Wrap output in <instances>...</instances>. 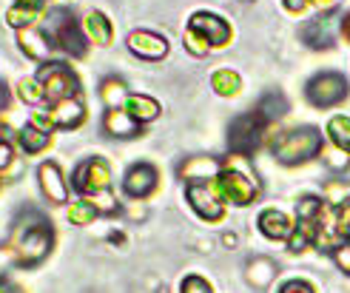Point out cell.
I'll return each instance as SVG.
<instances>
[{"label":"cell","mask_w":350,"mask_h":293,"mask_svg":"<svg viewBox=\"0 0 350 293\" xmlns=\"http://www.w3.org/2000/svg\"><path fill=\"white\" fill-rule=\"evenodd\" d=\"M6 245L14 251L17 268H38L49 260V253L55 251V225L49 222V217H43L40 211H21L17 219L12 222V231Z\"/></svg>","instance_id":"obj_1"},{"label":"cell","mask_w":350,"mask_h":293,"mask_svg":"<svg viewBox=\"0 0 350 293\" xmlns=\"http://www.w3.org/2000/svg\"><path fill=\"white\" fill-rule=\"evenodd\" d=\"M217 188L225 202L237 205V208H245V205H254L259 199V177L251 165V157L245 154H231L228 160L222 163V171L217 177Z\"/></svg>","instance_id":"obj_2"},{"label":"cell","mask_w":350,"mask_h":293,"mask_svg":"<svg viewBox=\"0 0 350 293\" xmlns=\"http://www.w3.org/2000/svg\"><path fill=\"white\" fill-rule=\"evenodd\" d=\"M322 151H325L322 131L313 126L288 128L271 143V154L276 157V163H282V165H302L313 157H319Z\"/></svg>","instance_id":"obj_3"},{"label":"cell","mask_w":350,"mask_h":293,"mask_svg":"<svg viewBox=\"0 0 350 293\" xmlns=\"http://www.w3.org/2000/svg\"><path fill=\"white\" fill-rule=\"evenodd\" d=\"M43 20H46V34L55 40V46L63 51V55L77 57V60L85 57V51H89V38H85L83 26L75 20V14L66 6L49 9Z\"/></svg>","instance_id":"obj_4"},{"label":"cell","mask_w":350,"mask_h":293,"mask_svg":"<svg viewBox=\"0 0 350 293\" xmlns=\"http://www.w3.org/2000/svg\"><path fill=\"white\" fill-rule=\"evenodd\" d=\"M40 80L43 92H46V102H57L66 97H77L80 94V77L68 63L63 60H49L40 66V72L34 74Z\"/></svg>","instance_id":"obj_5"},{"label":"cell","mask_w":350,"mask_h":293,"mask_svg":"<svg viewBox=\"0 0 350 293\" xmlns=\"http://www.w3.org/2000/svg\"><path fill=\"white\" fill-rule=\"evenodd\" d=\"M347 94H350V83L339 72H319L305 85V97L313 109H334L347 100Z\"/></svg>","instance_id":"obj_6"},{"label":"cell","mask_w":350,"mask_h":293,"mask_svg":"<svg viewBox=\"0 0 350 293\" xmlns=\"http://www.w3.org/2000/svg\"><path fill=\"white\" fill-rule=\"evenodd\" d=\"M72 185L83 197H94L100 191H109L114 185L109 160L106 157H85L83 163H77V168L72 171Z\"/></svg>","instance_id":"obj_7"},{"label":"cell","mask_w":350,"mask_h":293,"mask_svg":"<svg viewBox=\"0 0 350 293\" xmlns=\"http://www.w3.org/2000/svg\"><path fill=\"white\" fill-rule=\"evenodd\" d=\"M265 126L268 123L256 111H245V114L234 117L231 126H228V148H231V154H245V157H251V154L262 145Z\"/></svg>","instance_id":"obj_8"},{"label":"cell","mask_w":350,"mask_h":293,"mask_svg":"<svg viewBox=\"0 0 350 293\" xmlns=\"http://www.w3.org/2000/svg\"><path fill=\"white\" fill-rule=\"evenodd\" d=\"M185 199L191 205V211L205 222H219L225 217V199H222L219 188H217V180L214 182L185 185Z\"/></svg>","instance_id":"obj_9"},{"label":"cell","mask_w":350,"mask_h":293,"mask_svg":"<svg viewBox=\"0 0 350 293\" xmlns=\"http://www.w3.org/2000/svg\"><path fill=\"white\" fill-rule=\"evenodd\" d=\"M342 20H345V17L339 12L313 14L310 20H305V26L299 29V38L310 48H330V46L336 43V34L342 29Z\"/></svg>","instance_id":"obj_10"},{"label":"cell","mask_w":350,"mask_h":293,"mask_svg":"<svg viewBox=\"0 0 350 293\" xmlns=\"http://www.w3.org/2000/svg\"><path fill=\"white\" fill-rule=\"evenodd\" d=\"M188 29L200 31L211 48H225L234 38L231 23L225 20V17L214 14V12H194L191 14V20H188Z\"/></svg>","instance_id":"obj_11"},{"label":"cell","mask_w":350,"mask_h":293,"mask_svg":"<svg viewBox=\"0 0 350 293\" xmlns=\"http://www.w3.org/2000/svg\"><path fill=\"white\" fill-rule=\"evenodd\" d=\"M126 46L129 51L137 57V60H148V63H157L168 55V38L160 31H151V29H134L129 38H126Z\"/></svg>","instance_id":"obj_12"},{"label":"cell","mask_w":350,"mask_h":293,"mask_svg":"<svg viewBox=\"0 0 350 293\" xmlns=\"http://www.w3.org/2000/svg\"><path fill=\"white\" fill-rule=\"evenodd\" d=\"M157 185H160V174L151 163H134L126 174H122V194L131 199H148Z\"/></svg>","instance_id":"obj_13"},{"label":"cell","mask_w":350,"mask_h":293,"mask_svg":"<svg viewBox=\"0 0 350 293\" xmlns=\"http://www.w3.org/2000/svg\"><path fill=\"white\" fill-rule=\"evenodd\" d=\"M38 185L49 205H68V180L55 160H46L38 165Z\"/></svg>","instance_id":"obj_14"},{"label":"cell","mask_w":350,"mask_h":293,"mask_svg":"<svg viewBox=\"0 0 350 293\" xmlns=\"http://www.w3.org/2000/svg\"><path fill=\"white\" fill-rule=\"evenodd\" d=\"M49 120H51V128L55 131H72V128H80L85 123V102L83 97H66V100H57V102H49L46 109Z\"/></svg>","instance_id":"obj_15"},{"label":"cell","mask_w":350,"mask_h":293,"mask_svg":"<svg viewBox=\"0 0 350 293\" xmlns=\"http://www.w3.org/2000/svg\"><path fill=\"white\" fill-rule=\"evenodd\" d=\"M345 242V234L339 225V205H325L319 219H317V234H313V245L319 251L334 253Z\"/></svg>","instance_id":"obj_16"},{"label":"cell","mask_w":350,"mask_h":293,"mask_svg":"<svg viewBox=\"0 0 350 293\" xmlns=\"http://www.w3.org/2000/svg\"><path fill=\"white\" fill-rule=\"evenodd\" d=\"M222 171V163L217 157H205V154H197V157H185L177 168V177L185 185H197V182H214Z\"/></svg>","instance_id":"obj_17"},{"label":"cell","mask_w":350,"mask_h":293,"mask_svg":"<svg viewBox=\"0 0 350 293\" xmlns=\"http://www.w3.org/2000/svg\"><path fill=\"white\" fill-rule=\"evenodd\" d=\"M17 48H21L23 55H26V57H31V60H38V63H49L57 46H55V40H51L43 29L31 26V29L17 31Z\"/></svg>","instance_id":"obj_18"},{"label":"cell","mask_w":350,"mask_h":293,"mask_svg":"<svg viewBox=\"0 0 350 293\" xmlns=\"http://www.w3.org/2000/svg\"><path fill=\"white\" fill-rule=\"evenodd\" d=\"M103 131L114 137V140H134V137L143 134V126L126 109H106V114H103Z\"/></svg>","instance_id":"obj_19"},{"label":"cell","mask_w":350,"mask_h":293,"mask_svg":"<svg viewBox=\"0 0 350 293\" xmlns=\"http://www.w3.org/2000/svg\"><path fill=\"white\" fill-rule=\"evenodd\" d=\"M83 31H85V38H89V43H94V46L106 48L114 43V23L109 20V14H103L97 9H92L83 17Z\"/></svg>","instance_id":"obj_20"},{"label":"cell","mask_w":350,"mask_h":293,"mask_svg":"<svg viewBox=\"0 0 350 293\" xmlns=\"http://www.w3.org/2000/svg\"><path fill=\"white\" fill-rule=\"evenodd\" d=\"M256 225L262 231V236H268V239H288L291 231H293V222L285 211H276V208H265L259 214L256 219Z\"/></svg>","instance_id":"obj_21"},{"label":"cell","mask_w":350,"mask_h":293,"mask_svg":"<svg viewBox=\"0 0 350 293\" xmlns=\"http://www.w3.org/2000/svg\"><path fill=\"white\" fill-rule=\"evenodd\" d=\"M122 109H126L139 126H148L163 114L160 100H154L151 94H129V100H126V106Z\"/></svg>","instance_id":"obj_22"},{"label":"cell","mask_w":350,"mask_h":293,"mask_svg":"<svg viewBox=\"0 0 350 293\" xmlns=\"http://www.w3.org/2000/svg\"><path fill=\"white\" fill-rule=\"evenodd\" d=\"M276 270L279 268L273 260H268V256H254V260H248V265H245V282L256 290H265L276 279Z\"/></svg>","instance_id":"obj_23"},{"label":"cell","mask_w":350,"mask_h":293,"mask_svg":"<svg viewBox=\"0 0 350 293\" xmlns=\"http://www.w3.org/2000/svg\"><path fill=\"white\" fill-rule=\"evenodd\" d=\"M14 143L23 154H40V151H46L51 145V131L34 126V123H26L21 131H17Z\"/></svg>","instance_id":"obj_24"},{"label":"cell","mask_w":350,"mask_h":293,"mask_svg":"<svg viewBox=\"0 0 350 293\" xmlns=\"http://www.w3.org/2000/svg\"><path fill=\"white\" fill-rule=\"evenodd\" d=\"M43 17H46V12H43V9L14 3V6H9V9H6L3 20H6V26H12L14 31H23V29L38 26V20H43Z\"/></svg>","instance_id":"obj_25"},{"label":"cell","mask_w":350,"mask_h":293,"mask_svg":"<svg viewBox=\"0 0 350 293\" xmlns=\"http://www.w3.org/2000/svg\"><path fill=\"white\" fill-rule=\"evenodd\" d=\"M129 85L122 77H106L100 83V100H103V106L106 109H122L126 106V100H129Z\"/></svg>","instance_id":"obj_26"},{"label":"cell","mask_w":350,"mask_h":293,"mask_svg":"<svg viewBox=\"0 0 350 293\" xmlns=\"http://www.w3.org/2000/svg\"><path fill=\"white\" fill-rule=\"evenodd\" d=\"M256 114L265 120V123H276V120H282L288 114V100L282 92H268L262 94L259 106H256Z\"/></svg>","instance_id":"obj_27"},{"label":"cell","mask_w":350,"mask_h":293,"mask_svg":"<svg viewBox=\"0 0 350 293\" xmlns=\"http://www.w3.org/2000/svg\"><path fill=\"white\" fill-rule=\"evenodd\" d=\"M211 89L219 97H234L242 89V77L234 72V68H219V72L211 74Z\"/></svg>","instance_id":"obj_28"},{"label":"cell","mask_w":350,"mask_h":293,"mask_svg":"<svg viewBox=\"0 0 350 293\" xmlns=\"http://www.w3.org/2000/svg\"><path fill=\"white\" fill-rule=\"evenodd\" d=\"M97 217H100V214L94 211V205L85 199V197L77 199V202H68V208H66V219L72 222L75 228H89Z\"/></svg>","instance_id":"obj_29"},{"label":"cell","mask_w":350,"mask_h":293,"mask_svg":"<svg viewBox=\"0 0 350 293\" xmlns=\"http://www.w3.org/2000/svg\"><path fill=\"white\" fill-rule=\"evenodd\" d=\"M313 234H317V222H299V219H296L291 236L285 239L288 251H291V253H302V251L313 242Z\"/></svg>","instance_id":"obj_30"},{"label":"cell","mask_w":350,"mask_h":293,"mask_svg":"<svg viewBox=\"0 0 350 293\" xmlns=\"http://www.w3.org/2000/svg\"><path fill=\"white\" fill-rule=\"evenodd\" d=\"M327 137H330V143H334L339 151L350 154V117H345V114L330 117V123H327Z\"/></svg>","instance_id":"obj_31"},{"label":"cell","mask_w":350,"mask_h":293,"mask_svg":"<svg viewBox=\"0 0 350 293\" xmlns=\"http://www.w3.org/2000/svg\"><path fill=\"white\" fill-rule=\"evenodd\" d=\"M17 97H21L23 106H43L46 102V92L38 77H23L21 83H17Z\"/></svg>","instance_id":"obj_32"},{"label":"cell","mask_w":350,"mask_h":293,"mask_svg":"<svg viewBox=\"0 0 350 293\" xmlns=\"http://www.w3.org/2000/svg\"><path fill=\"white\" fill-rule=\"evenodd\" d=\"M322 208H325V199L308 194V197H302L299 202H296V219L299 222H317Z\"/></svg>","instance_id":"obj_33"},{"label":"cell","mask_w":350,"mask_h":293,"mask_svg":"<svg viewBox=\"0 0 350 293\" xmlns=\"http://www.w3.org/2000/svg\"><path fill=\"white\" fill-rule=\"evenodd\" d=\"M85 199H89V202L94 205V211H97L100 217H117V214L122 211L111 188H109V191H100V194H94V197H85Z\"/></svg>","instance_id":"obj_34"},{"label":"cell","mask_w":350,"mask_h":293,"mask_svg":"<svg viewBox=\"0 0 350 293\" xmlns=\"http://www.w3.org/2000/svg\"><path fill=\"white\" fill-rule=\"evenodd\" d=\"M183 46H185L188 55H194V57H205L208 51H211L208 40L202 38L200 31H194V29H185V34H183Z\"/></svg>","instance_id":"obj_35"},{"label":"cell","mask_w":350,"mask_h":293,"mask_svg":"<svg viewBox=\"0 0 350 293\" xmlns=\"http://www.w3.org/2000/svg\"><path fill=\"white\" fill-rule=\"evenodd\" d=\"M180 293H214V288H211V282H208V279L197 277V273H191V277H185L180 282Z\"/></svg>","instance_id":"obj_36"},{"label":"cell","mask_w":350,"mask_h":293,"mask_svg":"<svg viewBox=\"0 0 350 293\" xmlns=\"http://www.w3.org/2000/svg\"><path fill=\"white\" fill-rule=\"evenodd\" d=\"M12 268H17L14 251H12V248L3 242V245H0V282H3V277H6V273H9Z\"/></svg>","instance_id":"obj_37"},{"label":"cell","mask_w":350,"mask_h":293,"mask_svg":"<svg viewBox=\"0 0 350 293\" xmlns=\"http://www.w3.org/2000/svg\"><path fill=\"white\" fill-rule=\"evenodd\" d=\"M334 260H336L339 270L350 277V242H342V245L334 251Z\"/></svg>","instance_id":"obj_38"},{"label":"cell","mask_w":350,"mask_h":293,"mask_svg":"<svg viewBox=\"0 0 350 293\" xmlns=\"http://www.w3.org/2000/svg\"><path fill=\"white\" fill-rule=\"evenodd\" d=\"M279 293H317V290H313V285L305 279H288L282 288H279Z\"/></svg>","instance_id":"obj_39"},{"label":"cell","mask_w":350,"mask_h":293,"mask_svg":"<svg viewBox=\"0 0 350 293\" xmlns=\"http://www.w3.org/2000/svg\"><path fill=\"white\" fill-rule=\"evenodd\" d=\"M14 163V151H12V143H0V177L6 174Z\"/></svg>","instance_id":"obj_40"},{"label":"cell","mask_w":350,"mask_h":293,"mask_svg":"<svg viewBox=\"0 0 350 293\" xmlns=\"http://www.w3.org/2000/svg\"><path fill=\"white\" fill-rule=\"evenodd\" d=\"M339 225L345 234V242H350V199L339 205Z\"/></svg>","instance_id":"obj_41"},{"label":"cell","mask_w":350,"mask_h":293,"mask_svg":"<svg viewBox=\"0 0 350 293\" xmlns=\"http://www.w3.org/2000/svg\"><path fill=\"white\" fill-rule=\"evenodd\" d=\"M325 163L330 165V168H345L347 163H350V154H345V151H330V154H325Z\"/></svg>","instance_id":"obj_42"},{"label":"cell","mask_w":350,"mask_h":293,"mask_svg":"<svg viewBox=\"0 0 350 293\" xmlns=\"http://www.w3.org/2000/svg\"><path fill=\"white\" fill-rule=\"evenodd\" d=\"M14 137H17V131L9 126V120H6V117L0 114V143H12Z\"/></svg>","instance_id":"obj_43"},{"label":"cell","mask_w":350,"mask_h":293,"mask_svg":"<svg viewBox=\"0 0 350 293\" xmlns=\"http://www.w3.org/2000/svg\"><path fill=\"white\" fill-rule=\"evenodd\" d=\"M308 6H310V0H285V9H288V12H293V14L305 12Z\"/></svg>","instance_id":"obj_44"},{"label":"cell","mask_w":350,"mask_h":293,"mask_svg":"<svg viewBox=\"0 0 350 293\" xmlns=\"http://www.w3.org/2000/svg\"><path fill=\"white\" fill-rule=\"evenodd\" d=\"M9 100H12V94H9V85L0 80V114L6 111V106H9Z\"/></svg>","instance_id":"obj_45"},{"label":"cell","mask_w":350,"mask_h":293,"mask_svg":"<svg viewBox=\"0 0 350 293\" xmlns=\"http://www.w3.org/2000/svg\"><path fill=\"white\" fill-rule=\"evenodd\" d=\"M14 3H23V6H34V9H43V3H49V0H14Z\"/></svg>","instance_id":"obj_46"},{"label":"cell","mask_w":350,"mask_h":293,"mask_svg":"<svg viewBox=\"0 0 350 293\" xmlns=\"http://www.w3.org/2000/svg\"><path fill=\"white\" fill-rule=\"evenodd\" d=\"M342 34H345V40L350 43V12L345 14V20H342Z\"/></svg>","instance_id":"obj_47"},{"label":"cell","mask_w":350,"mask_h":293,"mask_svg":"<svg viewBox=\"0 0 350 293\" xmlns=\"http://www.w3.org/2000/svg\"><path fill=\"white\" fill-rule=\"evenodd\" d=\"M313 6H319V9H327V6H334V0H310Z\"/></svg>","instance_id":"obj_48"},{"label":"cell","mask_w":350,"mask_h":293,"mask_svg":"<svg viewBox=\"0 0 350 293\" xmlns=\"http://www.w3.org/2000/svg\"><path fill=\"white\" fill-rule=\"evenodd\" d=\"M222 242H225V245H237V236H234V234H225Z\"/></svg>","instance_id":"obj_49"},{"label":"cell","mask_w":350,"mask_h":293,"mask_svg":"<svg viewBox=\"0 0 350 293\" xmlns=\"http://www.w3.org/2000/svg\"><path fill=\"white\" fill-rule=\"evenodd\" d=\"M0 293H17L14 288H9V285H3V282H0Z\"/></svg>","instance_id":"obj_50"}]
</instances>
